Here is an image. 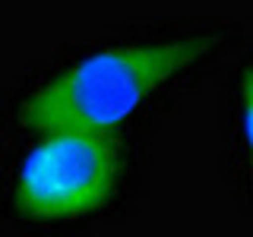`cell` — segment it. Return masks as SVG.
Returning <instances> with one entry per match:
<instances>
[{
	"mask_svg": "<svg viewBox=\"0 0 253 237\" xmlns=\"http://www.w3.org/2000/svg\"><path fill=\"white\" fill-rule=\"evenodd\" d=\"M231 155L241 187L253 205V57L241 63L231 82Z\"/></svg>",
	"mask_w": 253,
	"mask_h": 237,
	"instance_id": "3957f363",
	"label": "cell"
},
{
	"mask_svg": "<svg viewBox=\"0 0 253 237\" xmlns=\"http://www.w3.org/2000/svg\"><path fill=\"white\" fill-rule=\"evenodd\" d=\"M126 133H38L6 164V212L26 231H76L126 199L139 177Z\"/></svg>",
	"mask_w": 253,
	"mask_h": 237,
	"instance_id": "7a4b0ae2",
	"label": "cell"
},
{
	"mask_svg": "<svg viewBox=\"0 0 253 237\" xmlns=\"http://www.w3.org/2000/svg\"><path fill=\"white\" fill-rule=\"evenodd\" d=\"M228 26H171L126 32L73 47L13 95L10 126L38 133H126V126L162 105L177 85L231 44Z\"/></svg>",
	"mask_w": 253,
	"mask_h": 237,
	"instance_id": "6da1fadb",
	"label": "cell"
}]
</instances>
